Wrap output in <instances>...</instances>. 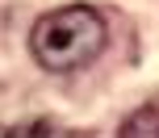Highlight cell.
Masks as SVG:
<instances>
[{"label":"cell","instance_id":"cell-1","mask_svg":"<svg viewBox=\"0 0 159 138\" xmlns=\"http://www.w3.org/2000/svg\"><path fill=\"white\" fill-rule=\"evenodd\" d=\"M30 50L46 71H80L105 50V21L88 4H67L46 13L30 33Z\"/></svg>","mask_w":159,"mask_h":138},{"label":"cell","instance_id":"cell-2","mask_svg":"<svg viewBox=\"0 0 159 138\" xmlns=\"http://www.w3.org/2000/svg\"><path fill=\"white\" fill-rule=\"evenodd\" d=\"M117 138H159V109L155 105H143L121 122Z\"/></svg>","mask_w":159,"mask_h":138},{"label":"cell","instance_id":"cell-3","mask_svg":"<svg viewBox=\"0 0 159 138\" xmlns=\"http://www.w3.org/2000/svg\"><path fill=\"white\" fill-rule=\"evenodd\" d=\"M4 138H55V126H50V122H21L17 130H8Z\"/></svg>","mask_w":159,"mask_h":138}]
</instances>
